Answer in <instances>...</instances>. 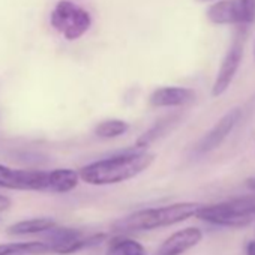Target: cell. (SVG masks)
I'll list each match as a JSON object with an SVG mask.
<instances>
[{"label":"cell","mask_w":255,"mask_h":255,"mask_svg":"<svg viewBox=\"0 0 255 255\" xmlns=\"http://www.w3.org/2000/svg\"><path fill=\"white\" fill-rule=\"evenodd\" d=\"M156 159V155L147 150H128L101 161H95L80 168V179L93 186L116 185L131 180L144 173Z\"/></svg>","instance_id":"1"},{"label":"cell","mask_w":255,"mask_h":255,"mask_svg":"<svg viewBox=\"0 0 255 255\" xmlns=\"http://www.w3.org/2000/svg\"><path fill=\"white\" fill-rule=\"evenodd\" d=\"M80 173L71 168L23 170L0 164V188L11 191H36L51 194H66L80 183Z\"/></svg>","instance_id":"2"},{"label":"cell","mask_w":255,"mask_h":255,"mask_svg":"<svg viewBox=\"0 0 255 255\" xmlns=\"http://www.w3.org/2000/svg\"><path fill=\"white\" fill-rule=\"evenodd\" d=\"M201 206L203 204L200 203L183 201V203H174L162 207L138 210L116 221L113 224V230L116 233L126 234V233L150 231L156 228L171 227L195 216Z\"/></svg>","instance_id":"3"},{"label":"cell","mask_w":255,"mask_h":255,"mask_svg":"<svg viewBox=\"0 0 255 255\" xmlns=\"http://www.w3.org/2000/svg\"><path fill=\"white\" fill-rule=\"evenodd\" d=\"M195 218L218 227H248L255 221V198H236L218 204H203Z\"/></svg>","instance_id":"4"},{"label":"cell","mask_w":255,"mask_h":255,"mask_svg":"<svg viewBox=\"0 0 255 255\" xmlns=\"http://www.w3.org/2000/svg\"><path fill=\"white\" fill-rule=\"evenodd\" d=\"M50 23L65 39L77 41L92 26L90 14L71 0H60L50 15Z\"/></svg>","instance_id":"5"},{"label":"cell","mask_w":255,"mask_h":255,"mask_svg":"<svg viewBox=\"0 0 255 255\" xmlns=\"http://www.w3.org/2000/svg\"><path fill=\"white\" fill-rule=\"evenodd\" d=\"M242 117V110L240 108H233L228 113H225L216 123L212 129L201 138V141L197 146V150L201 153H207L212 152L215 149H218L225 140L227 137L231 134V131L234 129V126L239 123Z\"/></svg>","instance_id":"6"},{"label":"cell","mask_w":255,"mask_h":255,"mask_svg":"<svg viewBox=\"0 0 255 255\" xmlns=\"http://www.w3.org/2000/svg\"><path fill=\"white\" fill-rule=\"evenodd\" d=\"M242 56H243L242 44L234 42L231 45V48L227 51V54L221 63V68L218 71V75L215 78V83L212 86V96L213 98H218L228 90V87L231 86V83L237 74V69L240 66Z\"/></svg>","instance_id":"7"},{"label":"cell","mask_w":255,"mask_h":255,"mask_svg":"<svg viewBox=\"0 0 255 255\" xmlns=\"http://www.w3.org/2000/svg\"><path fill=\"white\" fill-rule=\"evenodd\" d=\"M203 239V231L197 227H188L167 237L158 249V255H182L197 246Z\"/></svg>","instance_id":"8"},{"label":"cell","mask_w":255,"mask_h":255,"mask_svg":"<svg viewBox=\"0 0 255 255\" xmlns=\"http://www.w3.org/2000/svg\"><path fill=\"white\" fill-rule=\"evenodd\" d=\"M195 99V92L192 89L186 87H176V86H167L159 87L152 92L149 98V104L156 108H173V107H185Z\"/></svg>","instance_id":"9"},{"label":"cell","mask_w":255,"mask_h":255,"mask_svg":"<svg viewBox=\"0 0 255 255\" xmlns=\"http://www.w3.org/2000/svg\"><path fill=\"white\" fill-rule=\"evenodd\" d=\"M207 18L210 23L218 26L245 23L239 0H219L207 9Z\"/></svg>","instance_id":"10"},{"label":"cell","mask_w":255,"mask_h":255,"mask_svg":"<svg viewBox=\"0 0 255 255\" xmlns=\"http://www.w3.org/2000/svg\"><path fill=\"white\" fill-rule=\"evenodd\" d=\"M54 227H57V224L51 218H35V219H24L12 224L11 227H8L6 233L11 236H30V234L47 233Z\"/></svg>","instance_id":"11"},{"label":"cell","mask_w":255,"mask_h":255,"mask_svg":"<svg viewBox=\"0 0 255 255\" xmlns=\"http://www.w3.org/2000/svg\"><path fill=\"white\" fill-rule=\"evenodd\" d=\"M53 254L51 246L47 242H15L0 245V255H45Z\"/></svg>","instance_id":"12"},{"label":"cell","mask_w":255,"mask_h":255,"mask_svg":"<svg viewBox=\"0 0 255 255\" xmlns=\"http://www.w3.org/2000/svg\"><path fill=\"white\" fill-rule=\"evenodd\" d=\"M177 120H179V116H167V117L158 120V122L150 128L149 131H146V132L137 140L135 147L140 149V150L149 147V146H150L152 143H155L158 138H161L162 135H165V134L168 132V129L171 128V125L177 123Z\"/></svg>","instance_id":"13"},{"label":"cell","mask_w":255,"mask_h":255,"mask_svg":"<svg viewBox=\"0 0 255 255\" xmlns=\"http://www.w3.org/2000/svg\"><path fill=\"white\" fill-rule=\"evenodd\" d=\"M105 255H147V251L140 242L134 239L114 237L110 242Z\"/></svg>","instance_id":"14"},{"label":"cell","mask_w":255,"mask_h":255,"mask_svg":"<svg viewBox=\"0 0 255 255\" xmlns=\"http://www.w3.org/2000/svg\"><path fill=\"white\" fill-rule=\"evenodd\" d=\"M128 129H129V125H128V122L120 120V119H108V120H104V122L96 125L95 134L99 138L110 140V138L122 137L123 134H126Z\"/></svg>","instance_id":"15"},{"label":"cell","mask_w":255,"mask_h":255,"mask_svg":"<svg viewBox=\"0 0 255 255\" xmlns=\"http://www.w3.org/2000/svg\"><path fill=\"white\" fill-rule=\"evenodd\" d=\"M239 2L243 11L245 23H252L255 18V0H239Z\"/></svg>","instance_id":"16"},{"label":"cell","mask_w":255,"mask_h":255,"mask_svg":"<svg viewBox=\"0 0 255 255\" xmlns=\"http://www.w3.org/2000/svg\"><path fill=\"white\" fill-rule=\"evenodd\" d=\"M11 206V200L5 195H0V212H5L6 209H9Z\"/></svg>","instance_id":"17"},{"label":"cell","mask_w":255,"mask_h":255,"mask_svg":"<svg viewBox=\"0 0 255 255\" xmlns=\"http://www.w3.org/2000/svg\"><path fill=\"white\" fill-rule=\"evenodd\" d=\"M245 252H246V255H255V240H251L246 243Z\"/></svg>","instance_id":"18"},{"label":"cell","mask_w":255,"mask_h":255,"mask_svg":"<svg viewBox=\"0 0 255 255\" xmlns=\"http://www.w3.org/2000/svg\"><path fill=\"white\" fill-rule=\"evenodd\" d=\"M246 186H248L251 191H255V176H254V177L246 179Z\"/></svg>","instance_id":"19"},{"label":"cell","mask_w":255,"mask_h":255,"mask_svg":"<svg viewBox=\"0 0 255 255\" xmlns=\"http://www.w3.org/2000/svg\"><path fill=\"white\" fill-rule=\"evenodd\" d=\"M198 2H213V0H198ZM216 2H219V0H216Z\"/></svg>","instance_id":"20"},{"label":"cell","mask_w":255,"mask_h":255,"mask_svg":"<svg viewBox=\"0 0 255 255\" xmlns=\"http://www.w3.org/2000/svg\"><path fill=\"white\" fill-rule=\"evenodd\" d=\"M254 54H255V53H254Z\"/></svg>","instance_id":"21"}]
</instances>
